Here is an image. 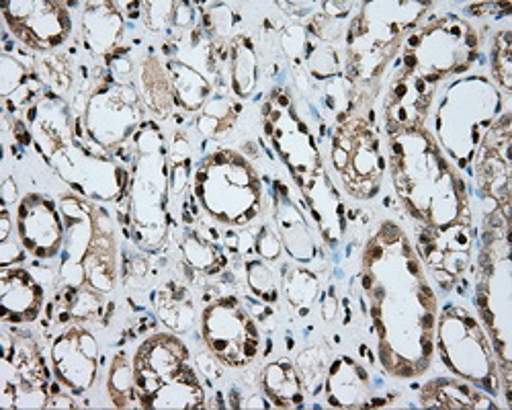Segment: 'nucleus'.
<instances>
[{
    "label": "nucleus",
    "mask_w": 512,
    "mask_h": 410,
    "mask_svg": "<svg viewBox=\"0 0 512 410\" xmlns=\"http://www.w3.org/2000/svg\"><path fill=\"white\" fill-rule=\"evenodd\" d=\"M392 169L398 195L429 228L469 224L465 185L422 128L392 136Z\"/></svg>",
    "instance_id": "nucleus-1"
},
{
    "label": "nucleus",
    "mask_w": 512,
    "mask_h": 410,
    "mask_svg": "<svg viewBox=\"0 0 512 410\" xmlns=\"http://www.w3.org/2000/svg\"><path fill=\"white\" fill-rule=\"evenodd\" d=\"M134 392L140 408H201L203 388L189 351L173 335H154L134 355Z\"/></svg>",
    "instance_id": "nucleus-2"
},
{
    "label": "nucleus",
    "mask_w": 512,
    "mask_h": 410,
    "mask_svg": "<svg viewBox=\"0 0 512 410\" xmlns=\"http://www.w3.org/2000/svg\"><path fill=\"white\" fill-rule=\"evenodd\" d=\"M195 195L205 212L228 226H246L263 208V185L250 164L224 150L205 158L195 173Z\"/></svg>",
    "instance_id": "nucleus-3"
},
{
    "label": "nucleus",
    "mask_w": 512,
    "mask_h": 410,
    "mask_svg": "<svg viewBox=\"0 0 512 410\" xmlns=\"http://www.w3.org/2000/svg\"><path fill=\"white\" fill-rule=\"evenodd\" d=\"M138 160L134 167L132 210L136 240L146 249H156L166 234V199H168V162L162 148V138L156 126L142 128L136 134Z\"/></svg>",
    "instance_id": "nucleus-4"
},
{
    "label": "nucleus",
    "mask_w": 512,
    "mask_h": 410,
    "mask_svg": "<svg viewBox=\"0 0 512 410\" xmlns=\"http://www.w3.org/2000/svg\"><path fill=\"white\" fill-rule=\"evenodd\" d=\"M439 349L445 365L453 374L474 382L476 388L498 394V359L476 322L463 308L449 306L439 322Z\"/></svg>",
    "instance_id": "nucleus-5"
},
{
    "label": "nucleus",
    "mask_w": 512,
    "mask_h": 410,
    "mask_svg": "<svg viewBox=\"0 0 512 410\" xmlns=\"http://www.w3.org/2000/svg\"><path fill=\"white\" fill-rule=\"evenodd\" d=\"M478 58L476 31L459 19H445L408 39L406 72L435 82L451 72H463Z\"/></svg>",
    "instance_id": "nucleus-6"
},
{
    "label": "nucleus",
    "mask_w": 512,
    "mask_h": 410,
    "mask_svg": "<svg viewBox=\"0 0 512 410\" xmlns=\"http://www.w3.org/2000/svg\"><path fill=\"white\" fill-rule=\"evenodd\" d=\"M330 158L345 189L357 199H369L379 191L383 160L379 140L365 119H351L332 138Z\"/></svg>",
    "instance_id": "nucleus-7"
},
{
    "label": "nucleus",
    "mask_w": 512,
    "mask_h": 410,
    "mask_svg": "<svg viewBox=\"0 0 512 410\" xmlns=\"http://www.w3.org/2000/svg\"><path fill=\"white\" fill-rule=\"evenodd\" d=\"M203 341L230 367H244L261 349V335L252 316L236 298H222L203 312Z\"/></svg>",
    "instance_id": "nucleus-8"
},
{
    "label": "nucleus",
    "mask_w": 512,
    "mask_h": 410,
    "mask_svg": "<svg viewBox=\"0 0 512 410\" xmlns=\"http://www.w3.org/2000/svg\"><path fill=\"white\" fill-rule=\"evenodd\" d=\"M3 349V406L48 408L50 374L35 343L5 333Z\"/></svg>",
    "instance_id": "nucleus-9"
},
{
    "label": "nucleus",
    "mask_w": 512,
    "mask_h": 410,
    "mask_svg": "<svg viewBox=\"0 0 512 410\" xmlns=\"http://www.w3.org/2000/svg\"><path fill=\"white\" fill-rule=\"evenodd\" d=\"M265 128L269 130L281 158L291 169V175L302 187H306L318 173V150L312 134L304 121L295 117L289 101L283 95H275L273 103L265 105Z\"/></svg>",
    "instance_id": "nucleus-10"
},
{
    "label": "nucleus",
    "mask_w": 512,
    "mask_h": 410,
    "mask_svg": "<svg viewBox=\"0 0 512 410\" xmlns=\"http://www.w3.org/2000/svg\"><path fill=\"white\" fill-rule=\"evenodd\" d=\"M140 121V101L130 87H101L91 95L84 111V128L91 140L113 148L134 134Z\"/></svg>",
    "instance_id": "nucleus-11"
},
{
    "label": "nucleus",
    "mask_w": 512,
    "mask_h": 410,
    "mask_svg": "<svg viewBox=\"0 0 512 410\" xmlns=\"http://www.w3.org/2000/svg\"><path fill=\"white\" fill-rule=\"evenodd\" d=\"M64 3H5L3 15L9 29L25 46L48 52L60 48L72 31Z\"/></svg>",
    "instance_id": "nucleus-12"
},
{
    "label": "nucleus",
    "mask_w": 512,
    "mask_h": 410,
    "mask_svg": "<svg viewBox=\"0 0 512 410\" xmlns=\"http://www.w3.org/2000/svg\"><path fill=\"white\" fill-rule=\"evenodd\" d=\"M64 216L56 203L39 193H29L19 203L17 230L25 251L37 259H52L60 255L64 246Z\"/></svg>",
    "instance_id": "nucleus-13"
},
{
    "label": "nucleus",
    "mask_w": 512,
    "mask_h": 410,
    "mask_svg": "<svg viewBox=\"0 0 512 410\" xmlns=\"http://www.w3.org/2000/svg\"><path fill=\"white\" fill-rule=\"evenodd\" d=\"M52 365L58 380L74 390H89L97 378L99 369V343L78 324L66 331L52 345Z\"/></svg>",
    "instance_id": "nucleus-14"
},
{
    "label": "nucleus",
    "mask_w": 512,
    "mask_h": 410,
    "mask_svg": "<svg viewBox=\"0 0 512 410\" xmlns=\"http://www.w3.org/2000/svg\"><path fill=\"white\" fill-rule=\"evenodd\" d=\"M478 185L500 205L510 197V117L508 113L490 128L480 144Z\"/></svg>",
    "instance_id": "nucleus-15"
},
{
    "label": "nucleus",
    "mask_w": 512,
    "mask_h": 410,
    "mask_svg": "<svg viewBox=\"0 0 512 410\" xmlns=\"http://www.w3.org/2000/svg\"><path fill=\"white\" fill-rule=\"evenodd\" d=\"M5 322H33L44 306V290L27 269H7L0 277Z\"/></svg>",
    "instance_id": "nucleus-16"
},
{
    "label": "nucleus",
    "mask_w": 512,
    "mask_h": 410,
    "mask_svg": "<svg viewBox=\"0 0 512 410\" xmlns=\"http://www.w3.org/2000/svg\"><path fill=\"white\" fill-rule=\"evenodd\" d=\"M326 388H328V402L332 406H340V408L361 406L367 398L369 380H367L365 369L357 365L353 359L338 357L336 363L330 367Z\"/></svg>",
    "instance_id": "nucleus-17"
},
{
    "label": "nucleus",
    "mask_w": 512,
    "mask_h": 410,
    "mask_svg": "<svg viewBox=\"0 0 512 410\" xmlns=\"http://www.w3.org/2000/svg\"><path fill=\"white\" fill-rule=\"evenodd\" d=\"M123 21L115 5L99 3L93 5L89 11H84L82 17V31H84V44H87L95 54H107L117 46L121 37Z\"/></svg>",
    "instance_id": "nucleus-18"
},
{
    "label": "nucleus",
    "mask_w": 512,
    "mask_h": 410,
    "mask_svg": "<svg viewBox=\"0 0 512 410\" xmlns=\"http://www.w3.org/2000/svg\"><path fill=\"white\" fill-rule=\"evenodd\" d=\"M422 404L431 408H498L480 388L453 380H435L422 390Z\"/></svg>",
    "instance_id": "nucleus-19"
},
{
    "label": "nucleus",
    "mask_w": 512,
    "mask_h": 410,
    "mask_svg": "<svg viewBox=\"0 0 512 410\" xmlns=\"http://www.w3.org/2000/svg\"><path fill=\"white\" fill-rule=\"evenodd\" d=\"M263 390H265L267 398L279 408L302 406V402H304L300 372H297L295 365H291L285 359L275 361L265 367Z\"/></svg>",
    "instance_id": "nucleus-20"
},
{
    "label": "nucleus",
    "mask_w": 512,
    "mask_h": 410,
    "mask_svg": "<svg viewBox=\"0 0 512 410\" xmlns=\"http://www.w3.org/2000/svg\"><path fill=\"white\" fill-rule=\"evenodd\" d=\"M277 226H279L285 249L293 259L310 261L314 257L316 246H314L308 222L287 199L281 203V208L277 212Z\"/></svg>",
    "instance_id": "nucleus-21"
},
{
    "label": "nucleus",
    "mask_w": 512,
    "mask_h": 410,
    "mask_svg": "<svg viewBox=\"0 0 512 410\" xmlns=\"http://www.w3.org/2000/svg\"><path fill=\"white\" fill-rule=\"evenodd\" d=\"M168 76L170 85H173V93L177 95V101L183 105V109L195 111L205 105V99L211 91L205 76L179 60L168 62Z\"/></svg>",
    "instance_id": "nucleus-22"
},
{
    "label": "nucleus",
    "mask_w": 512,
    "mask_h": 410,
    "mask_svg": "<svg viewBox=\"0 0 512 410\" xmlns=\"http://www.w3.org/2000/svg\"><path fill=\"white\" fill-rule=\"evenodd\" d=\"M158 314L173 331H189L195 322V308L183 287L166 285L158 296Z\"/></svg>",
    "instance_id": "nucleus-23"
},
{
    "label": "nucleus",
    "mask_w": 512,
    "mask_h": 410,
    "mask_svg": "<svg viewBox=\"0 0 512 410\" xmlns=\"http://www.w3.org/2000/svg\"><path fill=\"white\" fill-rule=\"evenodd\" d=\"M232 87L240 97H248L256 82V56L248 37H238L230 48Z\"/></svg>",
    "instance_id": "nucleus-24"
},
{
    "label": "nucleus",
    "mask_w": 512,
    "mask_h": 410,
    "mask_svg": "<svg viewBox=\"0 0 512 410\" xmlns=\"http://www.w3.org/2000/svg\"><path fill=\"white\" fill-rule=\"evenodd\" d=\"M109 394L115 406H132L136 402L134 392V361H130L125 353H119L113 359V367L109 374Z\"/></svg>",
    "instance_id": "nucleus-25"
},
{
    "label": "nucleus",
    "mask_w": 512,
    "mask_h": 410,
    "mask_svg": "<svg viewBox=\"0 0 512 410\" xmlns=\"http://www.w3.org/2000/svg\"><path fill=\"white\" fill-rule=\"evenodd\" d=\"M142 82L152 109L166 113L170 109V99H173V85H170V76L164 74L158 60L150 58L144 64Z\"/></svg>",
    "instance_id": "nucleus-26"
},
{
    "label": "nucleus",
    "mask_w": 512,
    "mask_h": 410,
    "mask_svg": "<svg viewBox=\"0 0 512 410\" xmlns=\"http://www.w3.org/2000/svg\"><path fill=\"white\" fill-rule=\"evenodd\" d=\"M183 253L189 265L203 273H216L220 269V253L213 249V244L207 242L201 234H189L183 240Z\"/></svg>",
    "instance_id": "nucleus-27"
},
{
    "label": "nucleus",
    "mask_w": 512,
    "mask_h": 410,
    "mask_svg": "<svg viewBox=\"0 0 512 410\" xmlns=\"http://www.w3.org/2000/svg\"><path fill=\"white\" fill-rule=\"evenodd\" d=\"M285 292L293 306H310L318 294V279L306 269H295L285 279Z\"/></svg>",
    "instance_id": "nucleus-28"
},
{
    "label": "nucleus",
    "mask_w": 512,
    "mask_h": 410,
    "mask_svg": "<svg viewBox=\"0 0 512 410\" xmlns=\"http://www.w3.org/2000/svg\"><path fill=\"white\" fill-rule=\"evenodd\" d=\"M492 66L496 82L502 87V91L510 93V31L498 33L492 50Z\"/></svg>",
    "instance_id": "nucleus-29"
},
{
    "label": "nucleus",
    "mask_w": 512,
    "mask_h": 410,
    "mask_svg": "<svg viewBox=\"0 0 512 410\" xmlns=\"http://www.w3.org/2000/svg\"><path fill=\"white\" fill-rule=\"evenodd\" d=\"M248 285L252 287V292L259 298H263L265 302H275L277 298L275 277L265 263H259V261L248 263Z\"/></svg>",
    "instance_id": "nucleus-30"
},
{
    "label": "nucleus",
    "mask_w": 512,
    "mask_h": 410,
    "mask_svg": "<svg viewBox=\"0 0 512 410\" xmlns=\"http://www.w3.org/2000/svg\"><path fill=\"white\" fill-rule=\"evenodd\" d=\"M41 72H44L48 85L58 93H64L70 87V72L60 58L41 60Z\"/></svg>",
    "instance_id": "nucleus-31"
},
{
    "label": "nucleus",
    "mask_w": 512,
    "mask_h": 410,
    "mask_svg": "<svg viewBox=\"0 0 512 410\" xmlns=\"http://www.w3.org/2000/svg\"><path fill=\"white\" fill-rule=\"evenodd\" d=\"M27 74L25 68L11 56H3V95L9 99L11 93L21 91Z\"/></svg>",
    "instance_id": "nucleus-32"
},
{
    "label": "nucleus",
    "mask_w": 512,
    "mask_h": 410,
    "mask_svg": "<svg viewBox=\"0 0 512 410\" xmlns=\"http://www.w3.org/2000/svg\"><path fill=\"white\" fill-rule=\"evenodd\" d=\"M254 246H256V253L267 261H275L281 253V240L269 228H261L259 236L254 238Z\"/></svg>",
    "instance_id": "nucleus-33"
},
{
    "label": "nucleus",
    "mask_w": 512,
    "mask_h": 410,
    "mask_svg": "<svg viewBox=\"0 0 512 410\" xmlns=\"http://www.w3.org/2000/svg\"><path fill=\"white\" fill-rule=\"evenodd\" d=\"M146 7H148L146 9V23L154 31L168 25L170 17L175 15V9H173L175 3H148Z\"/></svg>",
    "instance_id": "nucleus-34"
},
{
    "label": "nucleus",
    "mask_w": 512,
    "mask_h": 410,
    "mask_svg": "<svg viewBox=\"0 0 512 410\" xmlns=\"http://www.w3.org/2000/svg\"><path fill=\"white\" fill-rule=\"evenodd\" d=\"M48 408H76V404H74V400H72V398L56 396V398H50Z\"/></svg>",
    "instance_id": "nucleus-35"
}]
</instances>
